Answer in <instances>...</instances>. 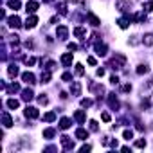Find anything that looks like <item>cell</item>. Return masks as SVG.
Segmentation results:
<instances>
[{"label": "cell", "mask_w": 153, "mask_h": 153, "mask_svg": "<svg viewBox=\"0 0 153 153\" xmlns=\"http://www.w3.org/2000/svg\"><path fill=\"white\" fill-rule=\"evenodd\" d=\"M24 114H25V117H29V119H36V117L40 115V112H38V108H34V106H27Z\"/></svg>", "instance_id": "6da1fadb"}, {"label": "cell", "mask_w": 153, "mask_h": 153, "mask_svg": "<svg viewBox=\"0 0 153 153\" xmlns=\"http://www.w3.org/2000/svg\"><path fill=\"white\" fill-rule=\"evenodd\" d=\"M61 144H63L65 150H74V140L70 139V137H67V135L61 137Z\"/></svg>", "instance_id": "7a4b0ae2"}, {"label": "cell", "mask_w": 153, "mask_h": 153, "mask_svg": "<svg viewBox=\"0 0 153 153\" xmlns=\"http://www.w3.org/2000/svg\"><path fill=\"white\" fill-rule=\"evenodd\" d=\"M22 79L25 81L27 85H34V83H36V78H34L33 72H24V74H22Z\"/></svg>", "instance_id": "3957f363"}, {"label": "cell", "mask_w": 153, "mask_h": 153, "mask_svg": "<svg viewBox=\"0 0 153 153\" xmlns=\"http://www.w3.org/2000/svg\"><path fill=\"white\" fill-rule=\"evenodd\" d=\"M56 33H58V38H59V40H67V36H68V29H67L65 25H59Z\"/></svg>", "instance_id": "277c9868"}, {"label": "cell", "mask_w": 153, "mask_h": 153, "mask_svg": "<svg viewBox=\"0 0 153 153\" xmlns=\"http://www.w3.org/2000/svg\"><path fill=\"white\" fill-rule=\"evenodd\" d=\"M36 9H38V2H34V0H31V2H27V4H25V11H27V13H31V15L36 13Z\"/></svg>", "instance_id": "5b68a950"}, {"label": "cell", "mask_w": 153, "mask_h": 153, "mask_svg": "<svg viewBox=\"0 0 153 153\" xmlns=\"http://www.w3.org/2000/svg\"><path fill=\"white\" fill-rule=\"evenodd\" d=\"M7 22H9V25H11L13 29H18L20 25H22V22H20V18H18L16 15H13L11 18H9V20H7Z\"/></svg>", "instance_id": "8992f818"}, {"label": "cell", "mask_w": 153, "mask_h": 153, "mask_svg": "<svg viewBox=\"0 0 153 153\" xmlns=\"http://www.w3.org/2000/svg\"><path fill=\"white\" fill-rule=\"evenodd\" d=\"M74 119H76L78 122H81V124H83V122H85V119H87V114H85V110H78L76 114H74Z\"/></svg>", "instance_id": "52a82bcc"}, {"label": "cell", "mask_w": 153, "mask_h": 153, "mask_svg": "<svg viewBox=\"0 0 153 153\" xmlns=\"http://www.w3.org/2000/svg\"><path fill=\"white\" fill-rule=\"evenodd\" d=\"M36 24H38V18L33 15V16H29L27 20H25V27L27 29H33V27H36Z\"/></svg>", "instance_id": "ba28073f"}, {"label": "cell", "mask_w": 153, "mask_h": 153, "mask_svg": "<svg viewBox=\"0 0 153 153\" xmlns=\"http://www.w3.org/2000/svg\"><path fill=\"white\" fill-rule=\"evenodd\" d=\"M61 63H63L65 67L72 65V52H67V54H63V56H61Z\"/></svg>", "instance_id": "9c48e42d"}, {"label": "cell", "mask_w": 153, "mask_h": 153, "mask_svg": "<svg viewBox=\"0 0 153 153\" xmlns=\"http://www.w3.org/2000/svg\"><path fill=\"white\" fill-rule=\"evenodd\" d=\"M87 18H88V22H90L92 25H94V27H97V25L101 24V20H99L94 13H88V15H87Z\"/></svg>", "instance_id": "30bf717a"}, {"label": "cell", "mask_w": 153, "mask_h": 153, "mask_svg": "<svg viewBox=\"0 0 153 153\" xmlns=\"http://www.w3.org/2000/svg\"><path fill=\"white\" fill-rule=\"evenodd\" d=\"M76 137H78L79 140H85V139H88V131L83 130V128H78V130H76Z\"/></svg>", "instance_id": "8fae6325"}, {"label": "cell", "mask_w": 153, "mask_h": 153, "mask_svg": "<svg viewBox=\"0 0 153 153\" xmlns=\"http://www.w3.org/2000/svg\"><path fill=\"white\" fill-rule=\"evenodd\" d=\"M33 97H34V94H33V90H31V88H25V90L22 92V99H24V101H31Z\"/></svg>", "instance_id": "7c38bea8"}, {"label": "cell", "mask_w": 153, "mask_h": 153, "mask_svg": "<svg viewBox=\"0 0 153 153\" xmlns=\"http://www.w3.org/2000/svg\"><path fill=\"white\" fill-rule=\"evenodd\" d=\"M96 52L99 56H105L106 54V45L105 43H96Z\"/></svg>", "instance_id": "4fadbf2b"}, {"label": "cell", "mask_w": 153, "mask_h": 153, "mask_svg": "<svg viewBox=\"0 0 153 153\" xmlns=\"http://www.w3.org/2000/svg\"><path fill=\"white\" fill-rule=\"evenodd\" d=\"M2 122H4L6 128L13 126V119H11V115H9V114H4V115H2Z\"/></svg>", "instance_id": "5bb4252c"}, {"label": "cell", "mask_w": 153, "mask_h": 153, "mask_svg": "<svg viewBox=\"0 0 153 153\" xmlns=\"http://www.w3.org/2000/svg\"><path fill=\"white\" fill-rule=\"evenodd\" d=\"M7 6H9V9H13V11H16V9H20V0H7Z\"/></svg>", "instance_id": "9a60e30c"}, {"label": "cell", "mask_w": 153, "mask_h": 153, "mask_svg": "<svg viewBox=\"0 0 153 153\" xmlns=\"http://www.w3.org/2000/svg\"><path fill=\"white\" fill-rule=\"evenodd\" d=\"M108 105H110L112 108H119V101L115 99L114 94H110V96H108Z\"/></svg>", "instance_id": "2e32d148"}, {"label": "cell", "mask_w": 153, "mask_h": 153, "mask_svg": "<svg viewBox=\"0 0 153 153\" xmlns=\"http://www.w3.org/2000/svg\"><path fill=\"white\" fill-rule=\"evenodd\" d=\"M59 128H61V130H67V128H70V119L63 117V119L59 121Z\"/></svg>", "instance_id": "e0dca14e"}, {"label": "cell", "mask_w": 153, "mask_h": 153, "mask_svg": "<svg viewBox=\"0 0 153 153\" xmlns=\"http://www.w3.org/2000/svg\"><path fill=\"white\" fill-rule=\"evenodd\" d=\"M7 74H9V76H11V78H15V76H18V67H16V65H11V67H9V68H7Z\"/></svg>", "instance_id": "ac0fdd59"}, {"label": "cell", "mask_w": 153, "mask_h": 153, "mask_svg": "<svg viewBox=\"0 0 153 153\" xmlns=\"http://www.w3.org/2000/svg\"><path fill=\"white\" fill-rule=\"evenodd\" d=\"M56 119V114H54V112H47V114L43 115V121H47V122H52Z\"/></svg>", "instance_id": "d6986e66"}, {"label": "cell", "mask_w": 153, "mask_h": 153, "mask_svg": "<svg viewBox=\"0 0 153 153\" xmlns=\"http://www.w3.org/2000/svg\"><path fill=\"white\" fill-rule=\"evenodd\" d=\"M70 90H72V94H74V96H79V94H81V85L76 81V83L72 85V88H70Z\"/></svg>", "instance_id": "ffe728a7"}, {"label": "cell", "mask_w": 153, "mask_h": 153, "mask_svg": "<svg viewBox=\"0 0 153 153\" xmlns=\"http://www.w3.org/2000/svg\"><path fill=\"white\" fill-rule=\"evenodd\" d=\"M7 106L11 108V110H16V108L20 106V103H18L16 99H9V101H7Z\"/></svg>", "instance_id": "44dd1931"}, {"label": "cell", "mask_w": 153, "mask_h": 153, "mask_svg": "<svg viewBox=\"0 0 153 153\" xmlns=\"http://www.w3.org/2000/svg\"><path fill=\"white\" fill-rule=\"evenodd\" d=\"M43 137H45V139H52V137H54V130H52V128L43 130Z\"/></svg>", "instance_id": "7402d4cb"}, {"label": "cell", "mask_w": 153, "mask_h": 153, "mask_svg": "<svg viewBox=\"0 0 153 153\" xmlns=\"http://www.w3.org/2000/svg\"><path fill=\"white\" fill-rule=\"evenodd\" d=\"M49 81H50V72L45 70V72H42V83H49Z\"/></svg>", "instance_id": "603a6c76"}, {"label": "cell", "mask_w": 153, "mask_h": 153, "mask_svg": "<svg viewBox=\"0 0 153 153\" xmlns=\"http://www.w3.org/2000/svg\"><path fill=\"white\" fill-rule=\"evenodd\" d=\"M142 42H144V45H153V34H146Z\"/></svg>", "instance_id": "cb8c5ba5"}, {"label": "cell", "mask_w": 153, "mask_h": 153, "mask_svg": "<svg viewBox=\"0 0 153 153\" xmlns=\"http://www.w3.org/2000/svg\"><path fill=\"white\" fill-rule=\"evenodd\" d=\"M74 34H76L78 38H81V40H83V36H85V31L81 29V27H76V29H74Z\"/></svg>", "instance_id": "d4e9b609"}, {"label": "cell", "mask_w": 153, "mask_h": 153, "mask_svg": "<svg viewBox=\"0 0 153 153\" xmlns=\"http://www.w3.org/2000/svg\"><path fill=\"white\" fill-rule=\"evenodd\" d=\"M117 24H119L121 29H126V27H128V18H119V22H117Z\"/></svg>", "instance_id": "484cf974"}, {"label": "cell", "mask_w": 153, "mask_h": 153, "mask_svg": "<svg viewBox=\"0 0 153 153\" xmlns=\"http://www.w3.org/2000/svg\"><path fill=\"white\" fill-rule=\"evenodd\" d=\"M122 137H124L126 140H130L131 137H133V131H131V130H124V131H122Z\"/></svg>", "instance_id": "4316f807"}, {"label": "cell", "mask_w": 153, "mask_h": 153, "mask_svg": "<svg viewBox=\"0 0 153 153\" xmlns=\"http://www.w3.org/2000/svg\"><path fill=\"white\" fill-rule=\"evenodd\" d=\"M76 74H78V76H83V74H85V68H83V65H81V63L76 65Z\"/></svg>", "instance_id": "83f0119b"}, {"label": "cell", "mask_w": 153, "mask_h": 153, "mask_svg": "<svg viewBox=\"0 0 153 153\" xmlns=\"http://www.w3.org/2000/svg\"><path fill=\"white\" fill-rule=\"evenodd\" d=\"M7 92H20V85H18V83H13L11 87L7 88Z\"/></svg>", "instance_id": "f1b7e54d"}, {"label": "cell", "mask_w": 153, "mask_h": 153, "mask_svg": "<svg viewBox=\"0 0 153 153\" xmlns=\"http://www.w3.org/2000/svg\"><path fill=\"white\" fill-rule=\"evenodd\" d=\"M146 146V140L144 139H139L137 142H135V148H144Z\"/></svg>", "instance_id": "f546056e"}, {"label": "cell", "mask_w": 153, "mask_h": 153, "mask_svg": "<svg viewBox=\"0 0 153 153\" xmlns=\"http://www.w3.org/2000/svg\"><path fill=\"white\" fill-rule=\"evenodd\" d=\"M90 105H92L90 99H81V106H83V108H87V106H90Z\"/></svg>", "instance_id": "4dcf8cb0"}, {"label": "cell", "mask_w": 153, "mask_h": 153, "mask_svg": "<svg viewBox=\"0 0 153 153\" xmlns=\"http://www.w3.org/2000/svg\"><path fill=\"white\" fill-rule=\"evenodd\" d=\"M90 130H92V131H97V130H99V126H97L96 121H90Z\"/></svg>", "instance_id": "1f68e13d"}, {"label": "cell", "mask_w": 153, "mask_h": 153, "mask_svg": "<svg viewBox=\"0 0 153 153\" xmlns=\"http://www.w3.org/2000/svg\"><path fill=\"white\" fill-rule=\"evenodd\" d=\"M24 61H25V65H34V58H24Z\"/></svg>", "instance_id": "d6a6232c"}, {"label": "cell", "mask_w": 153, "mask_h": 153, "mask_svg": "<svg viewBox=\"0 0 153 153\" xmlns=\"http://www.w3.org/2000/svg\"><path fill=\"white\" fill-rule=\"evenodd\" d=\"M148 72V67H139L137 68V74H146Z\"/></svg>", "instance_id": "836d02e7"}, {"label": "cell", "mask_w": 153, "mask_h": 153, "mask_svg": "<svg viewBox=\"0 0 153 153\" xmlns=\"http://www.w3.org/2000/svg\"><path fill=\"white\" fill-rule=\"evenodd\" d=\"M38 103H40V105H47V103H49V99L42 96V97H38Z\"/></svg>", "instance_id": "e575fe53"}, {"label": "cell", "mask_w": 153, "mask_h": 153, "mask_svg": "<svg viewBox=\"0 0 153 153\" xmlns=\"http://www.w3.org/2000/svg\"><path fill=\"white\" fill-rule=\"evenodd\" d=\"M101 119H103L105 122H110V114H106V112H105V114H101Z\"/></svg>", "instance_id": "d590c367"}, {"label": "cell", "mask_w": 153, "mask_h": 153, "mask_svg": "<svg viewBox=\"0 0 153 153\" xmlns=\"http://www.w3.org/2000/svg\"><path fill=\"white\" fill-rule=\"evenodd\" d=\"M61 79H63V81H70V79H72V76H70L68 72H65L63 76H61Z\"/></svg>", "instance_id": "8d00e7d4"}, {"label": "cell", "mask_w": 153, "mask_h": 153, "mask_svg": "<svg viewBox=\"0 0 153 153\" xmlns=\"http://www.w3.org/2000/svg\"><path fill=\"white\" fill-rule=\"evenodd\" d=\"M110 81H112V85H117V83H119V78H117V76H112Z\"/></svg>", "instance_id": "74e56055"}, {"label": "cell", "mask_w": 153, "mask_h": 153, "mask_svg": "<svg viewBox=\"0 0 153 153\" xmlns=\"http://www.w3.org/2000/svg\"><path fill=\"white\" fill-rule=\"evenodd\" d=\"M92 150V146H88V144H85L83 148H81V151H83V153H87V151H90Z\"/></svg>", "instance_id": "f35d334b"}, {"label": "cell", "mask_w": 153, "mask_h": 153, "mask_svg": "<svg viewBox=\"0 0 153 153\" xmlns=\"http://www.w3.org/2000/svg\"><path fill=\"white\" fill-rule=\"evenodd\" d=\"M67 47H68V50H76V49H78V45H76V43H68Z\"/></svg>", "instance_id": "ab89813d"}, {"label": "cell", "mask_w": 153, "mask_h": 153, "mask_svg": "<svg viewBox=\"0 0 153 153\" xmlns=\"http://www.w3.org/2000/svg\"><path fill=\"white\" fill-rule=\"evenodd\" d=\"M153 9V2H146V11H151Z\"/></svg>", "instance_id": "60d3db41"}, {"label": "cell", "mask_w": 153, "mask_h": 153, "mask_svg": "<svg viewBox=\"0 0 153 153\" xmlns=\"http://www.w3.org/2000/svg\"><path fill=\"white\" fill-rule=\"evenodd\" d=\"M88 63H90V65H96V58H92V56H88Z\"/></svg>", "instance_id": "b9f144b4"}, {"label": "cell", "mask_w": 153, "mask_h": 153, "mask_svg": "<svg viewBox=\"0 0 153 153\" xmlns=\"http://www.w3.org/2000/svg\"><path fill=\"white\" fill-rule=\"evenodd\" d=\"M122 90H124V92H130V90H131V85H124V87H122Z\"/></svg>", "instance_id": "7bdbcfd3"}, {"label": "cell", "mask_w": 153, "mask_h": 153, "mask_svg": "<svg viewBox=\"0 0 153 153\" xmlns=\"http://www.w3.org/2000/svg\"><path fill=\"white\" fill-rule=\"evenodd\" d=\"M105 74V68H97V76H103Z\"/></svg>", "instance_id": "ee69618b"}, {"label": "cell", "mask_w": 153, "mask_h": 153, "mask_svg": "<svg viewBox=\"0 0 153 153\" xmlns=\"http://www.w3.org/2000/svg\"><path fill=\"white\" fill-rule=\"evenodd\" d=\"M65 2H76V0H65Z\"/></svg>", "instance_id": "f6af8a7d"}]
</instances>
